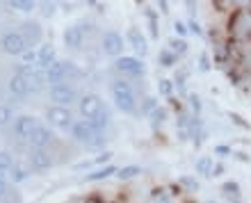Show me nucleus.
<instances>
[{
  "instance_id": "a211bd4d",
  "label": "nucleus",
  "mask_w": 251,
  "mask_h": 203,
  "mask_svg": "<svg viewBox=\"0 0 251 203\" xmlns=\"http://www.w3.org/2000/svg\"><path fill=\"white\" fill-rule=\"evenodd\" d=\"M9 121H12V112H9V107L0 105V126H7Z\"/></svg>"
},
{
  "instance_id": "f3484780",
  "label": "nucleus",
  "mask_w": 251,
  "mask_h": 203,
  "mask_svg": "<svg viewBox=\"0 0 251 203\" xmlns=\"http://www.w3.org/2000/svg\"><path fill=\"white\" fill-rule=\"evenodd\" d=\"M9 5H12L16 12H32L34 0H9Z\"/></svg>"
},
{
  "instance_id": "4468645a",
  "label": "nucleus",
  "mask_w": 251,
  "mask_h": 203,
  "mask_svg": "<svg viewBox=\"0 0 251 203\" xmlns=\"http://www.w3.org/2000/svg\"><path fill=\"white\" fill-rule=\"evenodd\" d=\"M39 62H41V66H46V69L55 62V48L50 46V44L41 46V51H39Z\"/></svg>"
},
{
  "instance_id": "dca6fc26",
  "label": "nucleus",
  "mask_w": 251,
  "mask_h": 203,
  "mask_svg": "<svg viewBox=\"0 0 251 203\" xmlns=\"http://www.w3.org/2000/svg\"><path fill=\"white\" fill-rule=\"evenodd\" d=\"M48 164H50V157H48L44 151H34L32 153V167L34 169H46Z\"/></svg>"
},
{
  "instance_id": "5701e85b",
  "label": "nucleus",
  "mask_w": 251,
  "mask_h": 203,
  "mask_svg": "<svg viewBox=\"0 0 251 203\" xmlns=\"http://www.w3.org/2000/svg\"><path fill=\"white\" fill-rule=\"evenodd\" d=\"M162 62H165V64H172V62H174V57H172V55H169V52H165V55H162Z\"/></svg>"
},
{
  "instance_id": "f8f14e48",
  "label": "nucleus",
  "mask_w": 251,
  "mask_h": 203,
  "mask_svg": "<svg viewBox=\"0 0 251 203\" xmlns=\"http://www.w3.org/2000/svg\"><path fill=\"white\" fill-rule=\"evenodd\" d=\"M92 126L87 124V121H78V124H73V137L80 139V142H87V139H92Z\"/></svg>"
},
{
  "instance_id": "2eb2a0df",
  "label": "nucleus",
  "mask_w": 251,
  "mask_h": 203,
  "mask_svg": "<svg viewBox=\"0 0 251 203\" xmlns=\"http://www.w3.org/2000/svg\"><path fill=\"white\" fill-rule=\"evenodd\" d=\"M128 39H130V44H132V48H135V51L144 55V52H146V39L137 32V30H130V32H128Z\"/></svg>"
},
{
  "instance_id": "7ed1b4c3",
  "label": "nucleus",
  "mask_w": 251,
  "mask_h": 203,
  "mask_svg": "<svg viewBox=\"0 0 251 203\" xmlns=\"http://www.w3.org/2000/svg\"><path fill=\"white\" fill-rule=\"evenodd\" d=\"M117 69H119L121 73H126V76H142V73H144V64L135 57L117 59Z\"/></svg>"
},
{
  "instance_id": "9b49d317",
  "label": "nucleus",
  "mask_w": 251,
  "mask_h": 203,
  "mask_svg": "<svg viewBox=\"0 0 251 203\" xmlns=\"http://www.w3.org/2000/svg\"><path fill=\"white\" fill-rule=\"evenodd\" d=\"M30 142H32V146H37V149L46 146L48 142H50V132H48V128H44V126H37V128L32 130V135H30Z\"/></svg>"
},
{
  "instance_id": "20e7f679",
  "label": "nucleus",
  "mask_w": 251,
  "mask_h": 203,
  "mask_svg": "<svg viewBox=\"0 0 251 203\" xmlns=\"http://www.w3.org/2000/svg\"><path fill=\"white\" fill-rule=\"evenodd\" d=\"M34 128H37V124H34L32 117H19L16 121H14V132H16V137L19 139H27L30 135H32Z\"/></svg>"
},
{
  "instance_id": "ddd939ff",
  "label": "nucleus",
  "mask_w": 251,
  "mask_h": 203,
  "mask_svg": "<svg viewBox=\"0 0 251 203\" xmlns=\"http://www.w3.org/2000/svg\"><path fill=\"white\" fill-rule=\"evenodd\" d=\"M64 41H66V46L69 48H78L80 41H82V34H80L78 27H69V30L64 32Z\"/></svg>"
},
{
  "instance_id": "412c9836",
  "label": "nucleus",
  "mask_w": 251,
  "mask_h": 203,
  "mask_svg": "<svg viewBox=\"0 0 251 203\" xmlns=\"http://www.w3.org/2000/svg\"><path fill=\"white\" fill-rule=\"evenodd\" d=\"M132 176H137V169H135V167H128V169L121 171V178H132Z\"/></svg>"
},
{
  "instance_id": "423d86ee",
  "label": "nucleus",
  "mask_w": 251,
  "mask_h": 203,
  "mask_svg": "<svg viewBox=\"0 0 251 203\" xmlns=\"http://www.w3.org/2000/svg\"><path fill=\"white\" fill-rule=\"evenodd\" d=\"M80 112H82L87 119H94V117H96V114L100 112V101H99V96H94V94L85 96V99L80 101Z\"/></svg>"
},
{
  "instance_id": "6e6552de",
  "label": "nucleus",
  "mask_w": 251,
  "mask_h": 203,
  "mask_svg": "<svg viewBox=\"0 0 251 203\" xmlns=\"http://www.w3.org/2000/svg\"><path fill=\"white\" fill-rule=\"evenodd\" d=\"M46 76H48V82H50V85H60L62 78L66 76V64L64 62H53V64L46 69Z\"/></svg>"
},
{
  "instance_id": "1a4fd4ad",
  "label": "nucleus",
  "mask_w": 251,
  "mask_h": 203,
  "mask_svg": "<svg viewBox=\"0 0 251 203\" xmlns=\"http://www.w3.org/2000/svg\"><path fill=\"white\" fill-rule=\"evenodd\" d=\"M9 92H12L14 96H25V94L30 92V85H27V80L23 73H16V76L9 80Z\"/></svg>"
},
{
  "instance_id": "4be33fe9",
  "label": "nucleus",
  "mask_w": 251,
  "mask_h": 203,
  "mask_svg": "<svg viewBox=\"0 0 251 203\" xmlns=\"http://www.w3.org/2000/svg\"><path fill=\"white\" fill-rule=\"evenodd\" d=\"M172 48H174L176 52H183L187 46H185V41H172Z\"/></svg>"
},
{
  "instance_id": "f257e3e1",
  "label": "nucleus",
  "mask_w": 251,
  "mask_h": 203,
  "mask_svg": "<svg viewBox=\"0 0 251 203\" xmlns=\"http://www.w3.org/2000/svg\"><path fill=\"white\" fill-rule=\"evenodd\" d=\"M112 94H114L117 105H119L124 112H132V110H135V99H132L130 87L126 85V82H114V85H112Z\"/></svg>"
},
{
  "instance_id": "aec40b11",
  "label": "nucleus",
  "mask_w": 251,
  "mask_h": 203,
  "mask_svg": "<svg viewBox=\"0 0 251 203\" xmlns=\"http://www.w3.org/2000/svg\"><path fill=\"white\" fill-rule=\"evenodd\" d=\"M21 57H23V62H27V64H30V62H37V59H39V55H34L32 51H25Z\"/></svg>"
},
{
  "instance_id": "39448f33",
  "label": "nucleus",
  "mask_w": 251,
  "mask_h": 203,
  "mask_svg": "<svg viewBox=\"0 0 251 203\" xmlns=\"http://www.w3.org/2000/svg\"><path fill=\"white\" fill-rule=\"evenodd\" d=\"M50 96H53L55 103H60V105L73 103V101H75V89L69 85H55L53 89H50Z\"/></svg>"
},
{
  "instance_id": "9d476101",
  "label": "nucleus",
  "mask_w": 251,
  "mask_h": 203,
  "mask_svg": "<svg viewBox=\"0 0 251 203\" xmlns=\"http://www.w3.org/2000/svg\"><path fill=\"white\" fill-rule=\"evenodd\" d=\"M48 119H50L55 126H66L71 121V114H69V110H64L62 105H55V107L48 110Z\"/></svg>"
},
{
  "instance_id": "6ab92c4d",
  "label": "nucleus",
  "mask_w": 251,
  "mask_h": 203,
  "mask_svg": "<svg viewBox=\"0 0 251 203\" xmlns=\"http://www.w3.org/2000/svg\"><path fill=\"white\" fill-rule=\"evenodd\" d=\"M12 167V155L9 153H0V171H7Z\"/></svg>"
},
{
  "instance_id": "f03ea898",
  "label": "nucleus",
  "mask_w": 251,
  "mask_h": 203,
  "mask_svg": "<svg viewBox=\"0 0 251 203\" xmlns=\"http://www.w3.org/2000/svg\"><path fill=\"white\" fill-rule=\"evenodd\" d=\"M25 48H27L25 37L21 32H7L2 37V51L9 52V55H23Z\"/></svg>"
},
{
  "instance_id": "393cba45",
  "label": "nucleus",
  "mask_w": 251,
  "mask_h": 203,
  "mask_svg": "<svg viewBox=\"0 0 251 203\" xmlns=\"http://www.w3.org/2000/svg\"><path fill=\"white\" fill-rule=\"evenodd\" d=\"M7 192V185H5V180H2V178H0V197H2V194H5Z\"/></svg>"
},
{
  "instance_id": "b1692460",
  "label": "nucleus",
  "mask_w": 251,
  "mask_h": 203,
  "mask_svg": "<svg viewBox=\"0 0 251 203\" xmlns=\"http://www.w3.org/2000/svg\"><path fill=\"white\" fill-rule=\"evenodd\" d=\"M176 32H178V34H185V25H183V23H176Z\"/></svg>"
},
{
  "instance_id": "0eeeda50",
  "label": "nucleus",
  "mask_w": 251,
  "mask_h": 203,
  "mask_svg": "<svg viewBox=\"0 0 251 203\" xmlns=\"http://www.w3.org/2000/svg\"><path fill=\"white\" fill-rule=\"evenodd\" d=\"M103 48H105L107 55H119L124 51V39L117 32H107L103 37Z\"/></svg>"
}]
</instances>
